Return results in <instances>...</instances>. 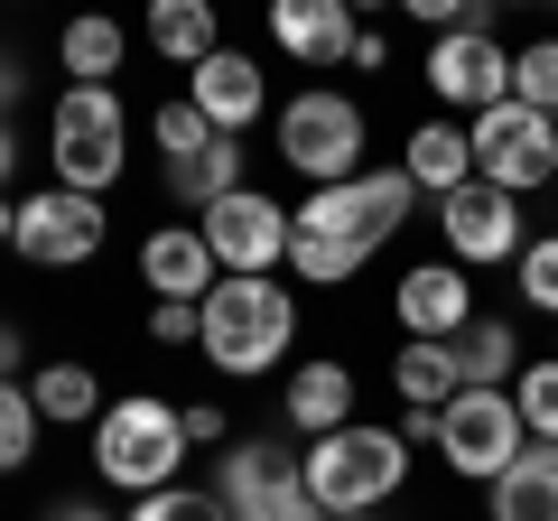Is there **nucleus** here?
I'll return each mask as SVG.
<instances>
[{"instance_id": "6", "label": "nucleus", "mask_w": 558, "mask_h": 521, "mask_svg": "<svg viewBox=\"0 0 558 521\" xmlns=\"http://www.w3.org/2000/svg\"><path fill=\"white\" fill-rule=\"evenodd\" d=\"M270 141L307 186H344V178H363V102L336 94V84H307V94H289L270 112Z\"/></svg>"}, {"instance_id": "24", "label": "nucleus", "mask_w": 558, "mask_h": 521, "mask_svg": "<svg viewBox=\"0 0 558 521\" xmlns=\"http://www.w3.org/2000/svg\"><path fill=\"white\" fill-rule=\"evenodd\" d=\"M149 47H159L168 65H186V75H196V65L223 47V28H215V10H205V0H159V10H149Z\"/></svg>"}, {"instance_id": "10", "label": "nucleus", "mask_w": 558, "mask_h": 521, "mask_svg": "<svg viewBox=\"0 0 558 521\" xmlns=\"http://www.w3.org/2000/svg\"><path fill=\"white\" fill-rule=\"evenodd\" d=\"M521 447H531V428H521L512 391H457V401L438 410V457H447V475H465V484H494Z\"/></svg>"}, {"instance_id": "27", "label": "nucleus", "mask_w": 558, "mask_h": 521, "mask_svg": "<svg viewBox=\"0 0 558 521\" xmlns=\"http://www.w3.org/2000/svg\"><path fill=\"white\" fill-rule=\"evenodd\" d=\"M512 410H521V428H531V447H558V354L549 363H521Z\"/></svg>"}, {"instance_id": "1", "label": "nucleus", "mask_w": 558, "mask_h": 521, "mask_svg": "<svg viewBox=\"0 0 558 521\" xmlns=\"http://www.w3.org/2000/svg\"><path fill=\"white\" fill-rule=\"evenodd\" d=\"M410 205H418L410 168H363L344 186H307V205H289V270L307 289H344L410 223Z\"/></svg>"}, {"instance_id": "30", "label": "nucleus", "mask_w": 558, "mask_h": 521, "mask_svg": "<svg viewBox=\"0 0 558 521\" xmlns=\"http://www.w3.org/2000/svg\"><path fill=\"white\" fill-rule=\"evenodd\" d=\"M512 102H531V112H549V121H558V38L512 47Z\"/></svg>"}, {"instance_id": "16", "label": "nucleus", "mask_w": 558, "mask_h": 521, "mask_svg": "<svg viewBox=\"0 0 558 521\" xmlns=\"http://www.w3.org/2000/svg\"><path fill=\"white\" fill-rule=\"evenodd\" d=\"M279 420H289V438H336V428H354V373H344L336 354H307L299 373H289V391H279Z\"/></svg>"}, {"instance_id": "11", "label": "nucleus", "mask_w": 558, "mask_h": 521, "mask_svg": "<svg viewBox=\"0 0 558 521\" xmlns=\"http://www.w3.org/2000/svg\"><path fill=\"white\" fill-rule=\"evenodd\" d=\"M428 94L447 102V121H484L494 102H512V47L494 28H457L428 47Z\"/></svg>"}, {"instance_id": "28", "label": "nucleus", "mask_w": 558, "mask_h": 521, "mask_svg": "<svg viewBox=\"0 0 558 521\" xmlns=\"http://www.w3.org/2000/svg\"><path fill=\"white\" fill-rule=\"evenodd\" d=\"M149 131H159V168H168V178H178V168L186 159H205V149H215V131H205V112H196V102H159V121H149Z\"/></svg>"}, {"instance_id": "37", "label": "nucleus", "mask_w": 558, "mask_h": 521, "mask_svg": "<svg viewBox=\"0 0 558 521\" xmlns=\"http://www.w3.org/2000/svg\"><path fill=\"white\" fill-rule=\"evenodd\" d=\"M20 354H28V336H20V326H0V381H20Z\"/></svg>"}, {"instance_id": "5", "label": "nucleus", "mask_w": 558, "mask_h": 521, "mask_svg": "<svg viewBox=\"0 0 558 521\" xmlns=\"http://www.w3.org/2000/svg\"><path fill=\"white\" fill-rule=\"evenodd\" d=\"M47 159H57V186H75V196H102L131 168V112H121L112 84H65L57 94V112H47Z\"/></svg>"}, {"instance_id": "14", "label": "nucleus", "mask_w": 558, "mask_h": 521, "mask_svg": "<svg viewBox=\"0 0 558 521\" xmlns=\"http://www.w3.org/2000/svg\"><path fill=\"white\" fill-rule=\"evenodd\" d=\"M391 317H400V344H457L465 326H475V270H457V260H418V270H400Z\"/></svg>"}, {"instance_id": "2", "label": "nucleus", "mask_w": 558, "mask_h": 521, "mask_svg": "<svg viewBox=\"0 0 558 521\" xmlns=\"http://www.w3.org/2000/svg\"><path fill=\"white\" fill-rule=\"evenodd\" d=\"M299 465H307V494H317L326 521H363V512H381V502L410 484V447H400V428H373V420L299 447Z\"/></svg>"}, {"instance_id": "3", "label": "nucleus", "mask_w": 558, "mask_h": 521, "mask_svg": "<svg viewBox=\"0 0 558 521\" xmlns=\"http://www.w3.org/2000/svg\"><path fill=\"white\" fill-rule=\"evenodd\" d=\"M289 344H299V299L279 280H215V299H205V363L223 381H252L270 363H289Z\"/></svg>"}, {"instance_id": "38", "label": "nucleus", "mask_w": 558, "mask_h": 521, "mask_svg": "<svg viewBox=\"0 0 558 521\" xmlns=\"http://www.w3.org/2000/svg\"><path fill=\"white\" fill-rule=\"evenodd\" d=\"M47 521H112V512H94V502H57Z\"/></svg>"}, {"instance_id": "25", "label": "nucleus", "mask_w": 558, "mask_h": 521, "mask_svg": "<svg viewBox=\"0 0 558 521\" xmlns=\"http://www.w3.org/2000/svg\"><path fill=\"white\" fill-rule=\"evenodd\" d=\"M242 186H252V178H242V141H215V149H205V159H186L178 178H168V196H178L186 215H205V205L242 196Z\"/></svg>"}, {"instance_id": "19", "label": "nucleus", "mask_w": 558, "mask_h": 521, "mask_svg": "<svg viewBox=\"0 0 558 521\" xmlns=\"http://www.w3.org/2000/svg\"><path fill=\"white\" fill-rule=\"evenodd\" d=\"M400 168H410L418 196H457V186H475V141H465V121H418L410 149H400Z\"/></svg>"}, {"instance_id": "20", "label": "nucleus", "mask_w": 558, "mask_h": 521, "mask_svg": "<svg viewBox=\"0 0 558 521\" xmlns=\"http://www.w3.org/2000/svg\"><path fill=\"white\" fill-rule=\"evenodd\" d=\"M484 494H494V521H558V447H521Z\"/></svg>"}, {"instance_id": "35", "label": "nucleus", "mask_w": 558, "mask_h": 521, "mask_svg": "<svg viewBox=\"0 0 558 521\" xmlns=\"http://www.w3.org/2000/svg\"><path fill=\"white\" fill-rule=\"evenodd\" d=\"M391 428H400V447H438V410H400Z\"/></svg>"}, {"instance_id": "29", "label": "nucleus", "mask_w": 558, "mask_h": 521, "mask_svg": "<svg viewBox=\"0 0 558 521\" xmlns=\"http://www.w3.org/2000/svg\"><path fill=\"white\" fill-rule=\"evenodd\" d=\"M38 401H28V381H0V475H20L38 457Z\"/></svg>"}, {"instance_id": "26", "label": "nucleus", "mask_w": 558, "mask_h": 521, "mask_svg": "<svg viewBox=\"0 0 558 521\" xmlns=\"http://www.w3.org/2000/svg\"><path fill=\"white\" fill-rule=\"evenodd\" d=\"M121 47H131V38H121V20H75L57 38V57H65V75H75V84H112L121 75Z\"/></svg>"}, {"instance_id": "12", "label": "nucleus", "mask_w": 558, "mask_h": 521, "mask_svg": "<svg viewBox=\"0 0 558 521\" xmlns=\"http://www.w3.org/2000/svg\"><path fill=\"white\" fill-rule=\"evenodd\" d=\"M438 233H447V260L457 270H494V260H521V196H502V186H457V196H438Z\"/></svg>"}, {"instance_id": "15", "label": "nucleus", "mask_w": 558, "mask_h": 521, "mask_svg": "<svg viewBox=\"0 0 558 521\" xmlns=\"http://www.w3.org/2000/svg\"><path fill=\"white\" fill-rule=\"evenodd\" d=\"M186 102L205 112L215 141H242V131L270 112V75H260V57H242V47H215V57L186 75Z\"/></svg>"}, {"instance_id": "17", "label": "nucleus", "mask_w": 558, "mask_h": 521, "mask_svg": "<svg viewBox=\"0 0 558 521\" xmlns=\"http://www.w3.org/2000/svg\"><path fill=\"white\" fill-rule=\"evenodd\" d=\"M354 38H363V20L344 10V0H279L270 10V47L299 57V65H317V75L354 57Z\"/></svg>"}, {"instance_id": "31", "label": "nucleus", "mask_w": 558, "mask_h": 521, "mask_svg": "<svg viewBox=\"0 0 558 521\" xmlns=\"http://www.w3.org/2000/svg\"><path fill=\"white\" fill-rule=\"evenodd\" d=\"M121 521H233V512H223L215 484H168V494H140Z\"/></svg>"}, {"instance_id": "13", "label": "nucleus", "mask_w": 558, "mask_h": 521, "mask_svg": "<svg viewBox=\"0 0 558 521\" xmlns=\"http://www.w3.org/2000/svg\"><path fill=\"white\" fill-rule=\"evenodd\" d=\"M20 260L38 270H75V260L102 252V196H75V186H47V196H20Z\"/></svg>"}, {"instance_id": "23", "label": "nucleus", "mask_w": 558, "mask_h": 521, "mask_svg": "<svg viewBox=\"0 0 558 521\" xmlns=\"http://www.w3.org/2000/svg\"><path fill=\"white\" fill-rule=\"evenodd\" d=\"M457 363H465V391H512L521 381V326L512 317H475L457 336Z\"/></svg>"}, {"instance_id": "4", "label": "nucleus", "mask_w": 558, "mask_h": 521, "mask_svg": "<svg viewBox=\"0 0 558 521\" xmlns=\"http://www.w3.org/2000/svg\"><path fill=\"white\" fill-rule=\"evenodd\" d=\"M94 465L121 494H168L178 465H186V410L159 401V391H121L94 420Z\"/></svg>"}, {"instance_id": "7", "label": "nucleus", "mask_w": 558, "mask_h": 521, "mask_svg": "<svg viewBox=\"0 0 558 521\" xmlns=\"http://www.w3.org/2000/svg\"><path fill=\"white\" fill-rule=\"evenodd\" d=\"M215 494H223V512H233V521H326L289 438H233L215 457Z\"/></svg>"}, {"instance_id": "9", "label": "nucleus", "mask_w": 558, "mask_h": 521, "mask_svg": "<svg viewBox=\"0 0 558 521\" xmlns=\"http://www.w3.org/2000/svg\"><path fill=\"white\" fill-rule=\"evenodd\" d=\"M475 141V178L502 186V196H531V186L558 178V121L531 112V102H494L484 121H465Z\"/></svg>"}, {"instance_id": "21", "label": "nucleus", "mask_w": 558, "mask_h": 521, "mask_svg": "<svg viewBox=\"0 0 558 521\" xmlns=\"http://www.w3.org/2000/svg\"><path fill=\"white\" fill-rule=\"evenodd\" d=\"M28 401H38L47 428H94L102 410H112L94 363H38V373H28Z\"/></svg>"}, {"instance_id": "41", "label": "nucleus", "mask_w": 558, "mask_h": 521, "mask_svg": "<svg viewBox=\"0 0 558 521\" xmlns=\"http://www.w3.org/2000/svg\"><path fill=\"white\" fill-rule=\"evenodd\" d=\"M10 84H20V75H10V57H0V112H10Z\"/></svg>"}, {"instance_id": "18", "label": "nucleus", "mask_w": 558, "mask_h": 521, "mask_svg": "<svg viewBox=\"0 0 558 521\" xmlns=\"http://www.w3.org/2000/svg\"><path fill=\"white\" fill-rule=\"evenodd\" d=\"M140 280H149V299H186V307H205L223 270H215V252H205L196 223H159V233L140 242Z\"/></svg>"}, {"instance_id": "36", "label": "nucleus", "mask_w": 558, "mask_h": 521, "mask_svg": "<svg viewBox=\"0 0 558 521\" xmlns=\"http://www.w3.org/2000/svg\"><path fill=\"white\" fill-rule=\"evenodd\" d=\"M381 57H391V38H381V28H363V38H354V57H344V65H354V75H373Z\"/></svg>"}, {"instance_id": "33", "label": "nucleus", "mask_w": 558, "mask_h": 521, "mask_svg": "<svg viewBox=\"0 0 558 521\" xmlns=\"http://www.w3.org/2000/svg\"><path fill=\"white\" fill-rule=\"evenodd\" d=\"M149 344H205V307L159 299V307H149Z\"/></svg>"}, {"instance_id": "40", "label": "nucleus", "mask_w": 558, "mask_h": 521, "mask_svg": "<svg viewBox=\"0 0 558 521\" xmlns=\"http://www.w3.org/2000/svg\"><path fill=\"white\" fill-rule=\"evenodd\" d=\"M10 168H20V141H10V121H0V186H10Z\"/></svg>"}, {"instance_id": "32", "label": "nucleus", "mask_w": 558, "mask_h": 521, "mask_svg": "<svg viewBox=\"0 0 558 521\" xmlns=\"http://www.w3.org/2000/svg\"><path fill=\"white\" fill-rule=\"evenodd\" d=\"M512 280H521V299H531L539 317H558V233L521 242V260H512Z\"/></svg>"}, {"instance_id": "34", "label": "nucleus", "mask_w": 558, "mask_h": 521, "mask_svg": "<svg viewBox=\"0 0 558 521\" xmlns=\"http://www.w3.org/2000/svg\"><path fill=\"white\" fill-rule=\"evenodd\" d=\"M186 447H215L223 457V447H233V410L223 401H186Z\"/></svg>"}, {"instance_id": "8", "label": "nucleus", "mask_w": 558, "mask_h": 521, "mask_svg": "<svg viewBox=\"0 0 558 521\" xmlns=\"http://www.w3.org/2000/svg\"><path fill=\"white\" fill-rule=\"evenodd\" d=\"M196 233H205V252H215L223 280H279V270H289V205L260 196V186H242V196L205 205Z\"/></svg>"}, {"instance_id": "22", "label": "nucleus", "mask_w": 558, "mask_h": 521, "mask_svg": "<svg viewBox=\"0 0 558 521\" xmlns=\"http://www.w3.org/2000/svg\"><path fill=\"white\" fill-rule=\"evenodd\" d=\"M391 391H400V410H447L465 391L457 344H400V354H391Z\"/></svg>"}, {"instance_id": "39", "label": "nucleus", "mask_w": 558, "mask_h": 521, "mask_svg": "<svg viewBox=\"0 0 558 521\" xmlns=\"http://www.w3.org/2000/svg\"><path fill=\"white\" fill-rule=\"evenodd\" d=\"M10 242H20V205L0 196V252H10Z\"/></svg>"}]
</instances>
